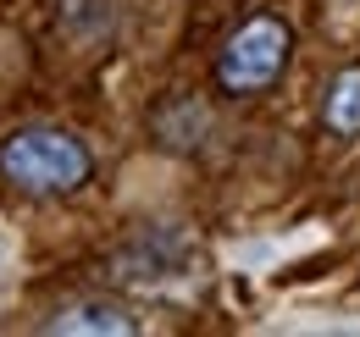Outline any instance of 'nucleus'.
<instances>
[{"label":"nucleus","mask_w":360,"mask_h":337,"mask_svg":"<svg viewBox=\"0 0 360 337\" xmlns=\"http://www.w3.org/2000/svg\"><path fill=\"white\" fill-rule=\"evenodd\" d=\"M45 332H61V337H128V332H139V321L122 304H111V298H78V304H67V310L50 315Z\"/></svg>","instance_id":"3"},{"label":"nucleus","mask_w":360,"mask_h":337,"mask_svg":"<svg viewBox=\"0 0 360 337\" xmlns=\"http://www.w3.org/2000/svg\"><path fill=\"white\" fill-rule=\"evenodd\" d=\"M321 127L333 138H360V67H344L321 94Z\"/></svg>","instance_id":"4"},{"label":"nucleus","mask_w":360,"mask_h":337,"mask_svg":"<svg viewBox=\"0 0 360 337\" xmlns=\"http://www.w3.org/2000/svg\"><path fill=\"white\" fill-rule=\"evenodd\" d=\"M288 50H294V34H288V22L283 17H250V22H238L227 44L217 50V88H222L227 100H255V94H266L277 78H283V67H288Z\"/></svg>","instance_id":"2"},{"label":"nucleus","mask_w":360,"mask_h":337,"mask_svg":"<svg viewBox=\"0 0 360 337\" xmlns=\"http://www.w3.org/2000/svg\"><path fill=\"white\" fill-rule=\"evenodd\" d=\"M0 177L17 194L61 199V194H78L94 177V155L67 127H17L0 138Z\"/></svg>","instance_id":"1"}]
</instances>
